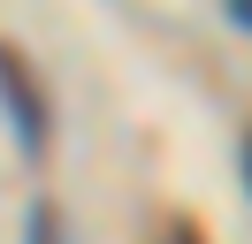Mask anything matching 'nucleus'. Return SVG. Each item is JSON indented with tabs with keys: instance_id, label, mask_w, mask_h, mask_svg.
<instances>
[{
	"instance_id": "5",
	"label": "nucleus",
	"mask_w": 252,
	"mask_h": 244,
	"mask_svg": "<svg viewBox=\"0 0 252 244\" xmlns=\"http://www.w3.org/2000/svg\"><path fill=\"white\" fill-rule=\"evenodd\" d=\"M237 176H245V191H252V130H245V145H237Z\"/></svg>"
},
{
	"instance_id": "2",
	"label": "nucleus",
	"mask_w": 252,
	"mask_h": 244,
	"mask_svg": "<svg viewBox=\"0 0 252 244\" xmlns=\"http://www.w3.org/2000/svg\"><path fill=\"white\" fill-rule=\"evenodd\" d=\"M23 244H62V214H54V198H31V214H23Z\"/></svg>"
},
{
	"instance_id": "3",
	"label": "nucleus",
	"mask_w": 252,
	"mask_h": 244,
	"mask_svg": "<svg viewBox=\"0 0 252 244\" xmlns=\"http://www.w3.org/2000/svg\"><path fill=\"white\" fill-rule=\"evenodd\" d=\"M160 244H206V229H199V221H168V229H160Z\"/></svg>"
},
{
	"instance_id": "1",
	"label": "nucleus",
	"mask_w": 252,
	"mask_h": 244,
	"mask_svg": "<svg viewBox=\"0 0 252 244\" xmlns=\"http://www.w3.org/2000/svg\"><path fill=\"white\" fill-rule=\"evenodd\" d=\"M0 115H8V130H16V152L23 160H46V130H54V107H46V84H38V69L23 61V46L0 38Z\"/></svg>"
},
{
	"instance_id": "4",
	"label": "nucleus",
	"mask_w": 252,
	"mask_h": 244,
	"mask_svg": "<svg viewBox=\"0 0 252 244\" xmlns=\"http://www.w3.org/2000/svg\"><path fill=\"white\" fill-rule=\"evenodd\" d=\"M221 8H229V23H237V30H252V0H221Z\"/></svg>"
}]
</instances>
